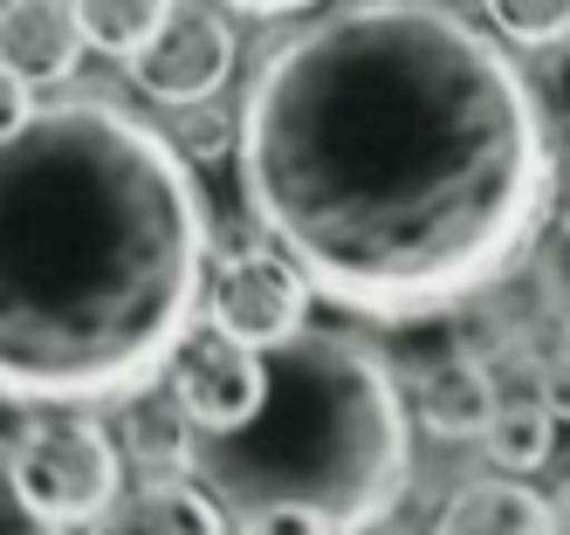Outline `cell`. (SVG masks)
<instances>
[{
    "label": "cell",
    "instance_id": "obj_1",
    "mask_svg": "<svg viewBox=\"0 0 570 535\" xmlns=\"http://www.w3.org/2000/svg\"><path fill=\"white\" fill-rule=\"evenodd\" d=\"M234 158L268 247L372 323H420L502 281L557 192L529 76L446 0H344L275 41Z\"/></svg>",
    "mask_w": 570,
    "mask_h": 535
},
{
    "label": "cell",
    "instance_id": "obj_2",
    "mask_svg": "<svg viewBox=\"0 0 570 535\" xmlns=\"http://www.w3.org/2000/svg\"><path fill=\"white\" fill-rule=\"evenodd\" d=\"M207 206L145 117L69 97L0 138V398H131L193 337Z\"/></svg>",
    "mask_w": 570,
    "mask_h": 535
},
{
    "label": "cell",
    "instance_id": "obj_3",
    "mask_svg": "<svg viewBox=\"0 0 570 535\" xmlns=\"http://www.w3.org/2000/svg\"><path fill=\"white\" fill-rule=\"evenodd\" d=\"M193 474L220 508L296 502L337 528H372L413 487V419L392 364L337 329L262 350V398L234 433H193Z\"/></svg>",
    "mask_w": 570,
    "mask_h": 535
},
{
    "label": "cell",
    "instance_id": "obj_4",
    "mask_svg": "<svg viewBox=\"0 0 570 535\" xmlns=\"http://www.w3.org/2000/svg\"><path fill=\"white\" fill-rule=\"evenodd\" d=\"M8 474L35 515L69 528V522H97L117 502V487H125V446L97 419H83V412H49V419L21 426V439L8 446Z\"/></svg>",
    "mask_w": 570,
    "mask_h": 535
},
{
    "label": "cell",
    "instance_id": "obj_5",
    "mask_svg": "<svg viewBox=\"0 0 570 535\" xmlns=\"http://www.w3.org/2000/svg\"><path fill=\"white\" fill-rule=\"evenodd\" d=\"M309 296L316 288L303 281V268L282 255V247H234L199 303H207V323L220 337L268 350V344H289L309 323Z\"/></svg>",
    "mask_w": 570,
    "mask_h": 535
},
{
    "label": "cell",
    "instance_id": "obj_6",
    "mask_svg": "<svg viewBox=\"0 0 570 535\" xmlns=\"http://www.w3.org/2000/svg\"><path fill=\"white\" fill-rule=\"evenodd\" d=\"M234 76V28L214 8H179L158 21V34L131 56V82L151 103H199Z\"/></svg>",
    "mask_w": 570,
    "mask_h": 535
},
{
    "label": "cell",
    "instance_id": "obj_7",
    "mask_svg": "<svg viewBox=\"0 0 570 535\" xmlns=\"http://www.w3.org/2000/svg\"><path fill=\"white\" fill-rule=\"evenodd\" d=\"M173 398L193 419V433H234L262 398V350L220 337V329H199L173 350Z\"/></svg>",
    "mask_w": 570,
    "mask_h": 535
},
{
    "label": "cell",
    "instance_id": "obj_8",
    "mask_svg": "<svg viewBox=\"0 0 570 535\" xmlns=\"http://www.w3.org/2000/svg\"><path fill=\"white\" fill-rule=\"evenodd\" d=\"M90 535H227V508L193 487V474H151L145 487L117 494Z\"/></svg>",
    "mask_w": 570,
    "mask_h": 535
},
{
    "label": "cell",
    "instance_id": "obj_9",
    "mask_svg": "<svg viewBox=\"0 0 570 535\" xmlns=\"http://www.w3.org/2000/svg\"><path fill=\"white\" fill-rule=\"evenodd\" d=\"M0 62L21 82H69L83 62V28L69 0H8L0 8Z\"/></svg>",
    "mask_w": 570,
    "mask_h": 535
},
{
    "label": "cell",
    "instance_id": "obj_10",
    "mask_svg": "<svg viewBox=\"0 0 570 535\" xmlns=\"http://www.w3.org/2000/svg\"><path fill=\"white\" fill-rule=\"evenodd\" d=\"M433 535H563V522L522 474H488L454 487Z\"/></svg>",
    "mask_w": 570,
    "mask_h": 535
},
{
    "label": "cell",
    "instance_id": "obj_11",
    "mask_svg": "<svg viewBox=\"0 0 570 535\" xmlns=\"http://www.w3.org/2000/svg\"><path fill=\"white\" fill-rule=\"evenodd\" d=\"M495 378H488V364L474 350H446L420 370V385H413V412H420V426L440 433V439H481L488 426V412H495Z\"/></svg>",
    "mask_w": 570,
    "mask_h": 535
},
{
    "label": "cell",
    "instance_id": "obj_12",
    "mask_svg": "<svg viewBox=\"0 0 570 535\" xmlns=\"http://www.w3.org/2000/svg\"><path fill=\"white\" fill-rule=\"evenodd\" d=\"M125 453H131L145 474H193V419L179 412L173 392H166V398H158L151 385L131 392V412H125Z\"/></svg>",
    "mask_w": 570,
    "mask_h": 535
},
{
    "label": "cell",
    "instance_id": "obj_13",
    "mask_svg": "<svg viewBox=\"0 0 570 535\" xmlns=\"http://www.w3.org/2000/svg\"><path fill=\"white\" fill-rule=\"evenodd\" d=\"M481 439H488V460L502 474H537L557 453V419H550L543 398H495Z\"/></svg>",
    "mask_w": 570,
    "mask_h": 535
},
{
    "label": "cell",
    "instance_id": "obj_14",
    "mask_svg": "<svg viewBox=\"0 0 570 535\" xmlns=\"http://www.w3.org/2000/svg\"><path fill=\"white\" fill-rule=\"evenodd\" d=\"M69 8H76V28H83V49L131 62L158 34V21L173 14V0H69Z\"/></svg>",
    "mask_w": 570,
    "mask_h": 535
},
{
    "label": "cell",
    "instance_id": "obj_15",
    "mask_svg": "<svg viewBox=\"0 0 570 535\" xmlns=\"http://www.w3.org/2000/svg\"><path fill=\"white\" fill-rule=\"evenodd\" d=\"M481 8L515 49H557L570 34V0H481Z\"/></svg>",
    "mask_w": 570,
    "mask_h": 535
},
{
    "label": "cell",
    "instance_id": "obj_16",
    "mask_svg": "<svg viewBox=\"0 0 570 535\" xmlns=\"http://www.w3.org/2000/svg\"><path fill=\"white\" fill-rule=\"evenodd\" d=\"M179 117H173V145H179V158L186 165H214V158H227L234 151V117L214 103V97H199V103H173Z\"/></svg>",
    "mask_w": 570,
    "mask_h": 535
},
{
    "label": "cell",
    "instance_id": "obj_17",
    "mask_svg": "<svg viewBox=\"0 0 570 535\" xmlns=\"http://www.w3.org/2000/svg\"><path fill=\"white\" fill-rule=\"evenodd\" d=\"M248 528L240 535H344L331 515H316V508H296V502H275V508H255V515H240Z\"/></svg>",
    "mask_w": 570,
    "mask_h": 535
},
{
    "label": "cell",
    "instance_id": "obj_18",
    "mask_svg": "<svg viewBox=\"0 0 570 535\" xmlns=\"http://www.w3.org/2000/svg\"><path fill=\"white\" fill-rule=\"evenodd\" d=\"M0 535H62L56 522H42L21 494H14V474H8V453H0Z\"/></svg>",
    "mask_w": 570,
    "mask_h": 535
},
{
    "label": "cell",
    "instance_id": "obj_19",
    "mask_svg": "<svg viewBox=\"0 0 570 535\" xmlns=\"http://www.w3.org/2000/svg\"><path fill=\"white\" fill-rule=\"evenodd\" d=\"M537 392H543V405H550V419H570V337L543 357V370H537Z\"/></svg>",
    "mask_w": 570,
    "mask_h": 535
},
{
    "label": "cell",
    "instance_id": "obj_20",
    "mask_svg": "<svg viewBox=\"0 0 570 535\" xmlns=\"http://www.w3.org/2000/svg\"><path fill=\"white\" fill-rule=\"evenodd\" d=\"M28 117H35V82H21L8 62H0V138H14Z\"/></svg>",
    "mask_w": 570,
    "mask_h": 535
},
{
    "label": "cell",
    "instance_id": "obj_21",
    "mask_svg": "<svg viewBox=\"0 0 570 535\" xmlns=\"http://www.w3.org/2000/svg\"><path fill=\"white\" fill-rule=\"evenodd\" d=\"M227 8H240V14H303L316 0H227Z\"/></svg>",
    "mask_w": 570,
    "mask_h": 535
},
{
    "label": "cell",
    "instance_id": "obj_22",
    "mask_svg": "<svg viewBox=\"0 0 570 535\" xmlns=\"http://www.w3.org/2000/svg\"><path fill=\"white\" fill-rule=\"evenodd\" d=\"M550 199H557V227H563V240H570V186H563V192H550Z\"/></svg>",
    "mask_w": 570,
    "mask_h": 535
},
{
    "label": "cell",
    "instance_id": "obj_23",
    "mask_svg": "<svg viewBox=\"0 0 570 535\" xmlns=\"http://www.w3.org/2000/svg\"><path fill=\"white\" fill-rule=\"evenodd\" d=\"M357 535H405V528H385V522H372V528H357Z\"/></svg>",
    "mask_w": 570,
    "mask_h": 535
},
{
    "label": "cell",
    "instance_id": "obj_24",
    "mask_svg": "<svg viewBox=\"0 0 570 535\" xmlns=\"http://www.w3.org/2000/svg\"><path fill=\"white\" fill-rule=\"evenodd\" d=\"M563 515H570V494H563Z\"/></svg>",
    "mask_w": 570,
    "mask_h": 535
}]
</instances>
